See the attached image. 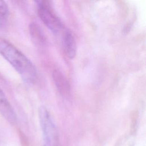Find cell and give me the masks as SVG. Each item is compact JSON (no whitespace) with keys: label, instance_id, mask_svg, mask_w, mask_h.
Instances as JSON below:
<instances>
[{"label":"cell","instance_id":"cell-7","mask_svg":"<svg viewBox=\"0 0 146 146\" xmlns=\"http://www.w3.org/2000/svg\"><path fill=\"white\" fill-rule=\"evenodd\" d=\"M29 30L33 42L36 44H42L45 42V35L38 25L34 22L31 23L29 26Z\"/></svg>","mask_w":146,"mask_h":146},{"label":"cell","instance_id":"cell-2","mask_svg":"<svg viewBox=\"0 0 146 146\" xmlns=\"http://www.w3.org/2000/svg\"><path fill=\"white\" fill-rule=\"evenodd\" d=\"M38 14L43 23L56 36H61L66 27L55 13L52 4L48 1H38Z\"/></svg>","mask_w":146,"mask_h":146},{"label":"cell","instance_id":"cell-6","mask_svg":"<svg viewBox=\"0 0 146 146\" xmlns=\"http://www.w3.org/2000/svg\"><path fill=\"white\" fill-rule=\"evenodd\" d=\"M52 79L56 88L63 96L68 95L70 91V84L66 78L59 70H54L52 72Z\"/></svg>","mask_w":146,"mask_h":146},{"label":"cell","instance_id":"cell-4","mask_svg":"<svg viewBox=\"0 0 146 146\" xmlns=\"http://www.w3.org/2000/svg\"><path fill=\"white\" fill-rule=\"evenodd\" d=\"M60 37L66 55L68 58L73 59L76 53V44L72 33L66 28Z\"/></svg>","mask_w":146,"mask_h":146},{"label":"cell","instance_id":"cell-8","mask_svg":"<svg viewBox=\"0 0 146 146\" xmlns=\"http://www.w3.org/2000/svg\"><path fill=\"white\" fill-rule=\"evenodd\" d=\"M9 10L8 6L3 1L0 0V30H4L8 25Z\"/></svg>","mask_w":146,"mask_h":146},{"label":"cell","instance_id":"cell-1","mask_svg":"<svg viewBox=\"0 0 146 146\" xmlns=\"http://www.w3.org/2000/svg\"><path fill=\"white\" fill-rule=\"evenodd\" d=\"M0 54L28 84L36 78V68L31 60L9 41L0 37Z\"/></svg>","mask_w":146,"mask_h":146},{"label":"cell","instance_id":"cell-3","mask_svg":"<svg viewBox=\"0 0 146 146\" xmlns=\"http://www.w3.org/2000/svg\"><path fill=\"white\" fill-rule=\"evenodd\" d=\"M39 120L42 132L43 146H58V133L55 121L45 106L38 111Z\"/></svg>","mask_w":146,"mask_h":146},{"label":"cell","instance_id":"cell-5","mask_svg":"<svg viewBox=\"0 0 146 146\" xmlns=\"http://www.w3.org/2000/svg\"><path fill=\"white\" fill-rule=\"evenodd\" d=\"M0 113L10 123L16 122L17 117L12 106L9 102L3 91L0 88Z\"/></svg>","mask_w":146,"mask_h":146}]
</instances>
